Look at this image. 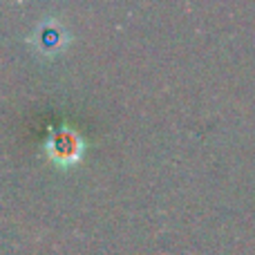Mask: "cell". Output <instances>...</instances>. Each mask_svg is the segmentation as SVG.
Returning a JSON list of instances; mask_svg holds the SVG:
<instances>
[{
	"mask_svg": "<svg viewBox=\"0 0 255 255\" xmlns=\"http://www.w3.org/2000/svg\"><path fill=\"white\" fill-rule=\"evenodd\" d=\"M47 150L52 154V159H56L58 163H74L81 157L83 141L72 128H58L49 136Z\"/></svg>",
	"mask_w": 255,
	"mask_h": 255,
	"instance_id": "obj_1",
	"label": "cell"
}]
</instances>
